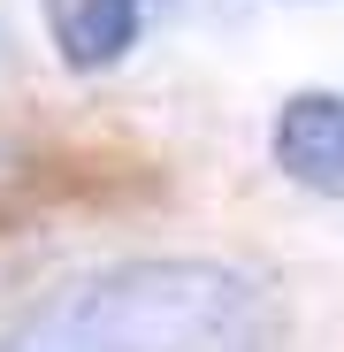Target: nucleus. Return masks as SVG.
I'll return each mask as SVG.
<instances>
[{
  "label": "nucleus",
  "instance_id": "obj_2",
  "mask_svg": "<svg viewBox=\"0 0 344 352\" xmlns=\"http://www.w3.org/2000/svg\"><path fill=\"white\" fill-rule=\"evenodd\" d=\"M275 168L314 199H344V92H291L268 131Z\"/></svg>",
  "mask_w": 344,
  "mask_h": 352
},
{
  "label": "nucleus",
  "instance_id": "obj_3",
  "mask_svg": "<svg viewBox=\"0 0 344 352\" xmlns=\"http://www.w3.org/2000/svg\"><path fill=\"white\" fill-rule=\"evenodd\" d=\"M38 16H46V38L62 54V69L100 77V69H115L138 46L146 0H38Z\"/></svg>",
  "mask_w": 344,
  "mask_h": 352
},
{
  "label": "nucleus",
  "instance_id": "obj_1",
  "mask_svg": "<svg viewBox=\"0 0 344 352\" xmlns=\"http://www.w3.org/2000/svg\"><path fill=\"white\" fill-rule=\"evenodd\" d=\"M268 299L222 261H115L31 307L0 352H260Z\"/></svg>",
  "mask_w": 344,
  "mask_h": 352
},
{
  "label": "nucleus",
  "instance_id": "obj_4",
  "mask_svg": "<svg viewBox=\"0 0 344 352\" xmlns=\"http://www.w3.org/2000/svg\"><path fill=\"white\" fill-rule=\"evenodd\" d=\"M8 168H16V161H8V153H0V184H8Z\"/></svg>",
  "mask_w": 344,
  "mask_h": 352
}]
</instances>
